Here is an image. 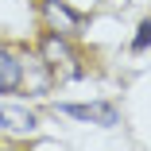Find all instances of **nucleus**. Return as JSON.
Here are the masks:
<instances>
[{
	"instance_id": "obj_6",
	"label": "nucleus",
	"mask_w": 151,
	"mask_h": 151,
	"mask_svg": "<svg viewBox=\"0 0 151 151\" xmlns=\"http://www.w3.org/2000/svg\"><path fill=\"white\" fill-rule=\"evenodd\" d=\"M147 47H151V19L139 23V35L132 39V50H147Z\"/></svg>"
},
{
	"instance_id": "obj_2",
	"label": "nucleus",
	"mask_w": 151,
	"mask_h": 151,
	"mask_svg": "<svg viewBox=\"0 0 151 151\" xmlns=\"http://www.w3.org/2000/svg\"><path fill=\"white\" fill-rule=\"evenodd\" d=\"M39 58H43V66H47V70L62 74V78H78V66H74V50H70V39H62V35L47 31V35L39 39Z\"/></svg>"
},
{
	"instance_id": "obj_1",
	"label": "nucleus",
	"mask_w": 151,
	"mask_h": 151,
	"mask_svg": "<svg viewBox=\"0 0 151 151\" xmlns=\"http://www.w3.org/2000/svg\"><path fill=\"white\" fill-rule=\"evenodd\" d=\"M39 19H43L47 31L62 35V39H78L85 31V16L74 12L66 0H43V4H39Z\"/></svg>"
},
{
	"instance_id": "obj_5",
	"label": "nucleus",
	"mask_w": 151,
	"mask_h": 151,
	"mask_svg": "<svg viewBox=\"0 0 151 151\" xmlns=\"http://www.w3.org/2000/svg\"><path fill=\"white\" fill-rule=\"evenodd\" d=\"M0 124H4L8 132H31L39 120H35V112L31 109H23V105H0Z\"/></svg>"
},
{
	"instance_id": "obj_4",
	"label": "nucleus",
	"mask_w": 151,
	"mask_h": 151,
	"mask_svg": "<svg viewBox=\"0 0 151 151\" xmlns=\"http://www.w3.org/2000/svg\"><path fill=\"white\" fill-rule=\"evenodd\" d=\"M16 89H23V62L0 47V93H16Z\"/></svg>"
},
{
	"instance_id": "obj_3",
	"label": "nucleus",
	"mask_w": 151,
	"mask_h": 151,
	"mask_svg": "<svg viewBox=\"0 0 151 151\" xmlns=\"http://www.w3.org/2000/svg\"><path fill=\"white\" fill-rule=\"evenodd\" d=\"M58 112H66L74 120H89V124H101V128H116L120 124V109L109 101H93V105H58Z\"/></svg>"
}]
</instances>
